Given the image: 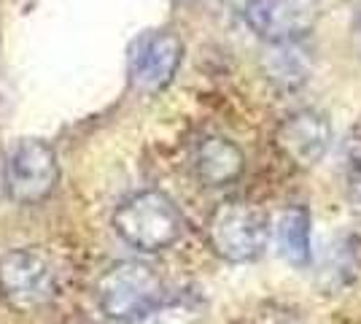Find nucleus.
I'll use <instances>...</instances> for the list:
<instances>
[{"instance_id": "nucleus-7", "label": "nucleus", "mask_w": 361, "mask_h": 324, "mask_svg": "<svg viewBox=\"0 0 361 324\" xmlns=\"http://www.w3.org/2000/svg\"><path fill=\"white\" fill-rule=\"evenodd\" d=\"M245 25L267 44H294L316 28L321 0H248Z\"/></svg>"}, {"instance_id": "nucleus-12", "label": "nucleus", "mask_w": 361, "mask_h": 324, "mask_svg": "<svg viewBox=\"0 0 361 324\" xmlns=\"http://www.w3.org/2000/svg\"><path fill=\"white\" fill-rule=\"evenodd\" d=\"M348 203L361 216V162H353V168L348 173Z\"/></svg>"}, {"instance_id": "nucleus-13", "label": "nucleus", "mask_w": 361, "mask_h": 324, "mask_svg": "<svg viewBox=\"0 0 361 324\" xmlns=\"http://www.w3.org/2000/svg\"><path fill=\"white\" fill-rule=\"evenodd\" d=\"M356 30H359V35H361V8H359V14H356Z\"/></svg>"}, {"instance_id": "nucleus-8", "label": "nucleus", "mask_w": 361, "mask_h": 324, "mask_svg": "<svg viewBox=\"0 0 361 324\" xmlns=\"http://www.w3.org/2000/svg\"><path fill=\"white\" fill-rule=\"evenodd\" d=\"M275 143L291 162L310 168V165L321 162L329 149L331 124L326 114H321L316 108H302L281 122L278 133H275Z\"/></svg>"}, {"instance_id": "nucleus-14", "label": "nucleus", "mask_w": 361, "mask_h": 324, "mask_svg": "<svg viewBox=\"0 0 361 324\" xmlns=\"http://www.w3.org/2000/svg\"><path fill=\"white\" fill-rule=\"evenodd\" d=\"M176 3H195V0H176Z\"/></svg>"}, {"instance_id": "nucleus-4", "label": "nucleus", "mask_w": 361, "mask_h": 324, "mask_svg": "<svg viewBox=\"0 0 361 324\" xmlns=\"http://www.w3.org/2000/svg\"><path fill=\"white\" fill-rule=\"evenodd\" d=\"M60 181V162L57 152L41 138L19 140L11 155L6 157L3 186L14 203L32 205L46 200Z\"/></svg>"}, {"instance_id": "nucleus-3", "label": "nucleus", "mask_w": 361, "mask_h": 324, "mask_svg": "<svg viewBox=\"0 0 361 324\" xmlns=\"http://www.w3.org/2000/svg\"><path fill=\"white\" fill-rule=\"evenodd\" d=\"M208 241L211 248L226 263H254L264 254L270 241L267 214L245 200H226L208 216Z\"/></svg>"}, {"instance_id": "nucleus-9", "label": "nucleus", "mask_w": 361, "mask_h": 324, "mask_svg": "<svg viewBox=\"0 0 361 324\" xmlns=\"http://www.w3.org/2000/svg\"><path fill=\"white\" fill-rule=\"evenodd\" d=\"M192 170L205 186H226L238 181L245 170L240 146L221 136H208L192 152Z\"/></svg>"}, {"instance_id": "nucleus-5", "label": "nucleus", "mask_w": 361, "mask_h": 324, "mask_svg": "<svg viewBox=\"0 0 361 324\" xmlns=\"http://www.w3.org/2000/svg\"><path fill=\"white\" fill-rule=\"evenodd\" d=\"M0 292L22 311L49 306L60 292L51 260L35 248H16L0 260Z\"/></svg>"}, {"instance_id": "nucleus-2", "label": "nucleus", "mask_w": 361, "mask_h": 324, "mask_svg": "<svg viewBox=\"0 0 361 324\" xmlns=\"http://www.w3.org/2000/svg\"><path fill=\"white\" fill-rule=\"evenodd\" d=\"M97 306L114 322H137L162 306L165 284L157 270L135 260L111 265L97 281Z\"/></svg>"}, {"instance_id": "nucleus-10", "label": "nucleus", "mask_w": 361, "mask_h": 324, "mask_svg": "<svg viewBox=\"0 0 361 324\" xmlns=\"http://www.w3.org/2000/svg\"><path fill=\"white\" fill-rule=\"evenodd\" d=\"M361 273V238L353 232H345L334 238V244L326 248L321 263V284L329 292H340L350 287Z\"/></svg>"}, {"instance_id": "nucleus-1", "label": "nucleus", "mask_w": 361, "mask_h": 324, "mask_svg": "<svg viewBox=\"0 0 361 324\" xmlns=\"http://www.w3.org/2000/svg\"><path fill=\"white\" fill-rule=\"evenodd\" d=\"M114 230L127 246L137 251H165L183 235V216L178 205L159 189H143L121 200L114 211Z\"/></svg>"}, {"instance_id": "nucleus-15", "label": "nucleus", "mask_w": 361, "mask_h": 324, "mask_svg": "<svg viewBox=\"0 0 361 324\" xmlns=\"http://www.w3.org/2000/svg\"><path fill=\"white\" fill-rule=\"evenodd\" d=\"M281 324H297V322H281Z\"/></svg>"}, {"instance_id": "nucleus-11", "label": "nucleus", "mask_w": 361, "mask_h": 324, "mask_svg": "<svg viewBox=\"0 0 361 324\" xmlns=\"http://www.w3.org/2000/svg\"><path fill=\"white\" fill-rule=\"evenodd\" d=\"M310 214L307 208L294 205L283 211L278 219V248L283 254V260L294 268H305L313 260V230H310Z\"/></svg>"}, {"instance_id": "nucleus-6", "label": "nucleus", "mask_w": 361, "mask_h": 324, "mask_svg": "<svg viewBox=\"0 0 361 324\" xmlns=\"http://www.w3.org/2000/svg\"><path fill=\"white\" fill-rule=\"evenodd\" d=\"M183 60V41L173 30H149L137 35L127 54L130 87L140 95L162 92L176 78Z\"/></svg>"}]
</instances>
